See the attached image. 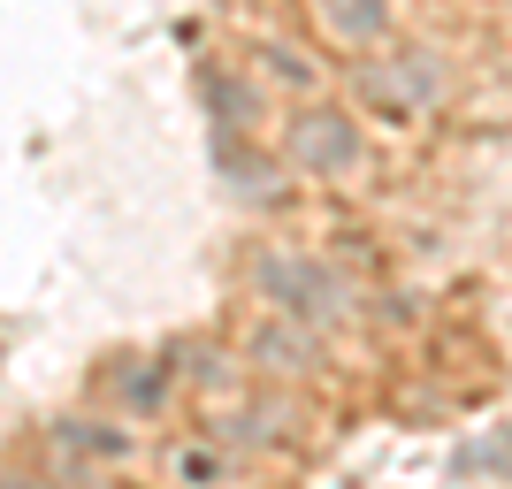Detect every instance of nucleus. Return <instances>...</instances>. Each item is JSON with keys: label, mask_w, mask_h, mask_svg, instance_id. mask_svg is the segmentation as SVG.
Here are the masks:
<instances>
[{"label": "nucleus", "mask_w": 512, "mask_h": 489, "mask_svg": "<svg viewBox=\"0 0 512 489\" xmlns=\"http://www.w3.org/2000/svg\"><path fill=\"white\" fill-rule=\"evenodd\" d=\"M253 298L268 306V314L306 321V329H321V321H344V314H352V283H344L329 260L291 253V245H268V253L253 260Z\"/></svg>", "instance_id": "nucleus-1"}, {"label": "nucleus", "mask_w": 512, "mask_h": 489, "mask_svg": "<svg viewBox=\"0 0 512 489\" xmlns=\"http://www.w3.org/2000/svg\"><path fill=\"white\" fill-rule=\"evenodd\" d=\"M283 161L299 176H352L360 169V123L344 115V107H299L291 123H283Z\"/></svg>", "instance_id": "nucleus-2"}, {"label": "nucleus", "mask_w": 512, "mask_h": 489, "mask_svg": "<svg viewBox=\"0 0 512 489\" xmlns=\"http://www.w3.org/2000/svg\"><path fill=\"white\" fill-rule=\"evenodd\" d=\"M360 100L390 123H413L421 107L444 100V62L436 54H390V62H367L360 69Z\"/></svg>", "instance_id": "nucleus-3"}, {"label": "nucleus", "mask_w": 512, "mask_h": 489, "mask_svg": "<svg viewBox=\"0 0 512 489\" xmlns=\"http://www.w3.org/2000/svg\"><path fill=\"white\" fill-rule=\"evenodd\" d=\"M245 360H253L260 375L291 383V375H306V367H314L321 352H314V329H306V321H291V314H268V321L253 329V337H245Z\"/></svg>", "instance_id": "nucleus-4"}, {"label": "nucleus", "mask_w": 512, "mask_h": 489, "mask_svg": "<svg viewBox=\"0 0 512 489\" xmlns=\"http://www.w3.org/2000/svg\"><path fill=\"white\" fill-rule=\"evenodd\" d=\"M54 451L62 459H77V467H123L130 459V428L123 421H100V413H69V421H54Z\"/></svg>", "instance_id": "nucleus-5"}, {"label": "nucleus", "mask_w": 512, "mask_h": 489, "mask_svg": "<svg viewBox=\"0 0 512 489\" xmlns=\"http://www.w3.org/2000/svg\"><path fill=\"white\" fill-rule=\"evenodd\" d=\"M199 100H207V123H214V138H245V130H253V85H245V77H230V69L222 62H207L199 69Z\"/></svg>", "instance_id": "nucleus-6"}, {"label": "nucleus", "mask_w": 512, "mask_h": 489, "mask_svg": "<svg viewBox=\"0 0 512 489\" xmlns=\"http://www.w3.org/2000/svg\"><path fill=\"white\" fill-rule=\"evenodd\" d=\"M176 390V360H123L115 375H107V398H115V413H153V405Z\"/></svg>", "instance_id": "nucleus-7"}, {"label": "nucleus", "mask_w": 512, "mask_h": 489, "mask_svg": "<svg viewBox=\"0 0 512 489\" xmlns=\"http://www.w3.org/2000/svg\"><path fill=\"white\" fill-rule=\"evenodd\" d=\"M314 16L337 46H375L390 31V0H314Z\"/></svg>", "instance_id": "nucleus-8"}, {"label": "nucleus", "mask_w": 512, "mask_h": 489, "mask_svg": "<svg viewBox=\"0 0 512 489\" xmlns=\"http://www.w3.org/2000/svg\"><path fill=\"white\" fill-rule=\"evenodd\" d=\"M253 54H260V77H268V85H299V92L321 85L314 54H306V46H291V39H260Z\"/></svg>", "instance_id": "nucleus-9"}, {"label": "nucleus", "mask_w": 512, "mask_h": 489, "mask_svg": "<svg viewBox=\"0 0 512 489\" xmlns=\"http://www.w3.org/2000/svg\"><path fill=\"white\" fill-rule=\"evenodd\" d=\"M169 474H176V482H192V489H214L230 467H222V451H207V444H176L169 451Z\"/></svg>", "instance_id": "nucleus-10"}, {"label": "nucleus", "mask_w": 512, "mask_h": 489, "mask_svg": "<svg viewBox=\"0 0 512 489\" xmlns=\"http://www.w3.org/2000/svg\"><path fill=\"white\" fill-rule=\"evenodd\" d=\"M0 489H62V474H39V467H0Z\"/></svg>", "instance_id": "nucleus-11"}]
</instances>
